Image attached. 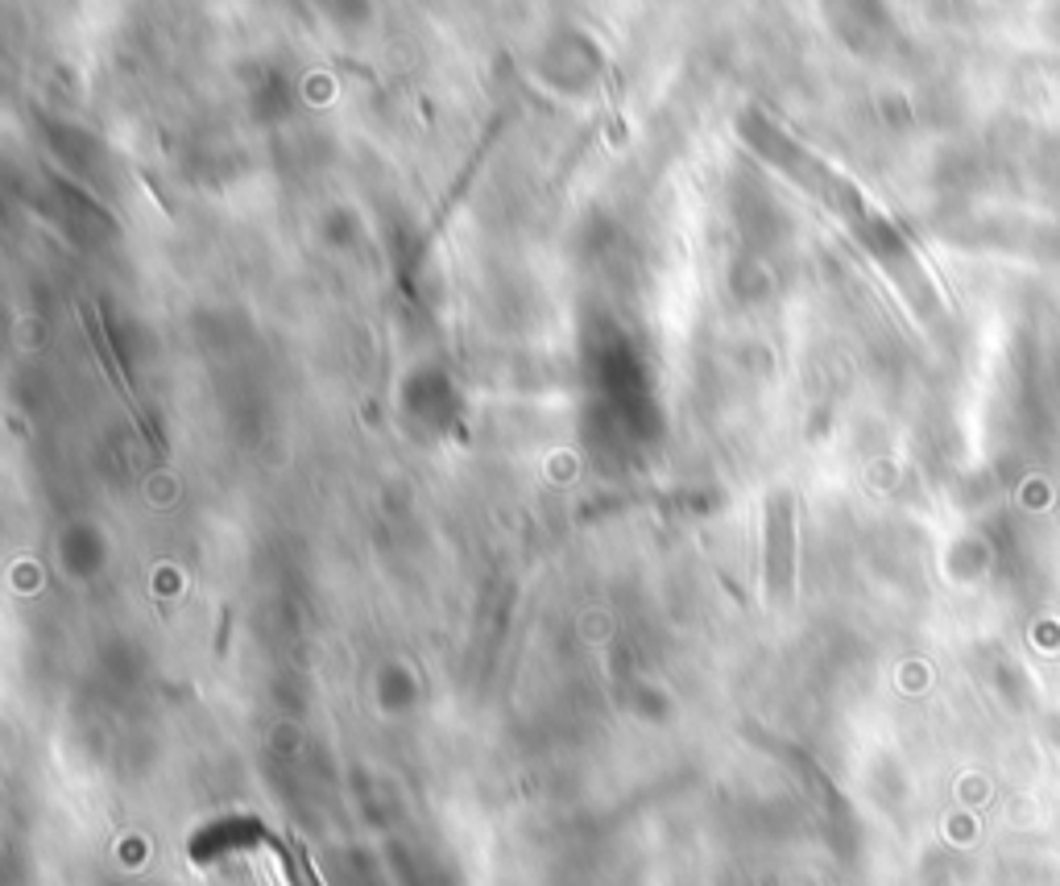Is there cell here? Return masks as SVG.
I'll return each instance as SVG.
<instances>
[{
  "label": "cell",
  "mask_w": 1060,
  "mask_h": 886,
  "mask_svg": "<svg viewBox=\"0 0 1060 886\" xmlns=\"http://www.w3.org/2000/svg\"><path fill=\"white\" fill-rule=\"evenodd\" d=\"M767 584L770 597L779 601L791 584V494L770 497V527H767Z\"/></svg>",
  "instance_id": "obj_1"
},
{
  "label": "cell",
  "mask_w": 1060,
  "mask_h": 886,
  "mask_svg": "<svg viewBox=\"0 0 1060 886\" xmlns=\"http://www.w3.org/2000/svg\"><path fill=\"white\" fill-rule=\"evenodd\" d=\"M79 315H84V327H87V341H91V348H96V360L104 365V374H108V381H112V390L125 398V407L133 410V419H138V426H141V435L150 443H158V435H154V426H150V419H145V410L138 407V398L129 393V386H125V374H120V365H117V357H112V348H108V336H104V324H100V315H96V307H79Z\"/></svg>",
  "instance_id": "obj_2"
}]
</instances>
